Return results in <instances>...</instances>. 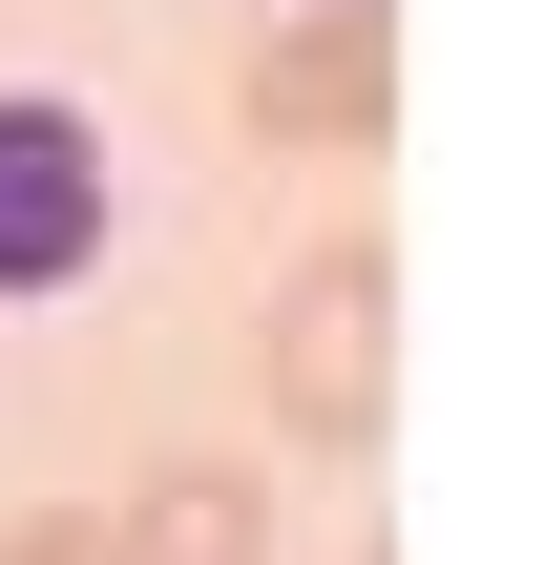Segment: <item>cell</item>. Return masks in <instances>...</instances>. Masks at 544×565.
I'll list each match as a JSON object with an SVG mask.
<instances>
[{
    "instance_id": "1",
    "label": "cell",
    "mask_w": 544,
    "mask_h": 565,
    "mask_svg": "<svg viewBox=\"0 0 544 565\" xmlns=\"http://www.w3.org/2000/svg\"><path fill=\"white\" fill-rule=\"evenodd\" d=\"M252 377H273V440L356 461V440L398 419V252H377V231L294 252V273H273V315H252Z\"/></svg>"
},
{
    "instance_id": "2",
    "label": "cell",
    "mask_w": 544,
    "mask_h": 565,
    "mask_svg": "<svg viewBox=\"0 0 544 565\" xmlns=\"http://www.w3.org/2000/svg\"><path fill=\"white\" fill-rule=\"evenodd\" d=\"M231 126H252L273 168H356V147L398 126V21H377V0H273V42H252Z\"/></svg>"
},
{
    "instance_id": "3",
    "label": "cell",
    "mask_w": 544,
    "mask_h": 565,
    "mask_svg": "<svg viewBox=\"0 0 544 565\" xmlns=\"http://www.w3.org/2000/svg\"><path fill=\"white\" fill-rule=\"evenodd\" d=\"M105 231H126L105 126H84L63 84H0V294H84V273H105Z\"/></svg>"
},
{
    "instance_id": "4",
    "label": "cell",
    "mask_w": 544,
    "mask_h": 565,
    "mask_svg": "<svg viewBox=\"0 0 544 565\" xmlns=\"http://www.w3.org/2000/svg\"><path fill=\"white\" fill-rule=\"evenodd\" d=\"M126 565H273V461H147Z\"/></svg>"
},
{
    "instance_id": "5",
    "label": "cell",
    "mask_w": 544,
    "mask_h": 565,
    "mask_svg": "<svg viewBox=\"0 0 544 565\" xmlns=\"http://www.w3.org/2000/svg\"><path fill=\"white\" fill-rule=\"evenodd\" d=\"M21 565H126V503H42V524H21Z\"/></svg>"
},
{
    "instance_id": "6",
    "label": "cell",
    "mask_w": 544,
    "mask_h": 565,
    "mask_svg": "<svg viewBox=\"0 0 544 565\" xmlns=\"http://www.w3.org/2000/svg\"><path fill=\"white\" fill-rule=\"evenodd\" d=\"M0 565H21V545H0Z\"/></svg>"
}]
</instances>
